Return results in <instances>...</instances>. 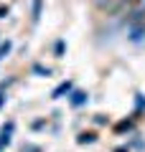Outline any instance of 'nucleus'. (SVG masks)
I'll return each mask as SVG.
<instances>
[{
    "label": "nucleus",
    "mask_w": 145,
    "mask_h": 152,
    "mask_svg": "<svg viewBox=\"0 0 145 152\" xmlns=\"http://www.w3.org/2000/svg\"><path fill=\"white\" fill-rule=\"evenodd\" d=\"M13 122H8L5 127H3V129H0V150H3V147H8L10 145V134H13Z\"/></svg>",
    "instance_id": "1"
},
{
    "label": "nucleus",
    "mask_w": 145,
    "mask_h": 152,
    "mask_svg": "<svg viewBox=\"0 0 145 152\" xmlns=\"http://www.w3.org/2000/svg\"><path fill=\"white\" fill-rule=\"evenodd\" d=\"M71 89H74V84L71 81H64V84H59V86L51 91V99H61L64 94H71Z\"/></svg>",
    "instance_id": "2"
},
{
    "label": "nucleus",
    "mask_w": 145,
    "mask_h": 152,
    "mask_svg": "<svg viewBox=\"0 0 145 152\" xmlns=\"http://www.w3.org/2000/svg\"><path fill=\"white\" fill-rule=\"evenodd\" d=\"M87 99H89V94H87V91H74V89H71L69 104H71V107H81V104H87Z\"/></svg>",
    "instance_id": "3"
},
{
    "label": "nucleus",
    "mask_w": 145,
    "mask_h": 152,
    "mask_svg": "<svg viewBox=\"0 0 145 152\" xmlns=\"http://www.w3.org/2000/svg\"><path fill=\"white\" fill-rule=\"evenodd\" d=\"M41 10H43V0H33V3H31V20H33V23H38Z\"/></svg>",
    "instance_id": "4"
},
{
    "label": "nucleus",
    "mask_w": 145,
    "mask_h": 152,
    "mask_svg": "<svg viewBox=\"0 0 145 152\" xmlns=\"http://www.w3.org/2000/svg\"><path fill=\"white\" fill-rule=\"evenodd\" d=\"M92 142H97L94 132H81V134L76 137V145H92Z\"/></svg>",
    "instance_id": "5"
},
{
    "label": "nucleus",
    "mask_w": 145,
    "mask_h": 152,
    "mask_svg": "<svg viewBox=\"0 0 145 152\" xmlns=\"http://www.w3.org/2000/svg\"><path fill=\"white\" fill-rule=\"evenodd\" d=\"M10 51H13V41H3V43H0V64L10 56Z\"/></svg>",
    "instance_id": "6"
},
{
    "label": "nucleus",
    "mask_w": 145,
    "mask_h": 152,
    "mask_svg": "<svg viewBox=\"0 0 145 152\" xmlns=\"http://www.w3.org/2000/svg\"><path fill=\"white\" fill-rule=\"evenodd\" d=\"M33 74H41V76H51V69H43V66H33Z\"/></svg>",
    "instance_id": "7"
},
{
    "label": "nucleus",
    "mask_w": 145,
    "mask_h": 152,
    "mask_svg": "<svg viewBox=\"0 0 145 152\" xmlns=\"http://www.w3.org/2000/svg\"><path fill=\"white\" fill-rule=\"evenodd\" d=\"M61 53H64V41H59V43H56V56H59V58H61Z\"/></svg>",
    "instance_id": "8"
},
{
    "label": "nucleus",
    "mask_w": 145,
    "mask_h": 152,
    "mask_svg": "<svg viewBox=\"0 0 145 152\" xmlns=\"http://www.w3.org/2000/svg\"><path fill=\"white\" fill-rule=\"evenodd\" d=\"M23 152H41V147H36V145H28V147H23Z\"/></svg>",
    "instance_id": "9"
},
{
    "label": "nucleus",
    "mask_w": 145,
    "mask_h": 152,
    "mask_svg": "<svg viewBox=\"0 0 145 152\" xmlns=\"http://www.w3.org/2000/svg\"><path fill=\"white\" fill-rule=\"evenodd\" d=\"M8 15V8H0V18H5Z\"/></svg>",
    "instance_id": "10"
},
{
    "label": "nucleus",
    "mask_w": 145,
    "mask_h": 152,
    "mask_svg": "<svg viewBox=\"0 0 145 152\" xmlns=\"http://www.w3.org/2000/svg\"><path fill=\"white\" fill-rule=\"evenodd\" d=\"M3 104H5V96H3V94H0V107H3Z\"/></svg>",
    "instance_id": "11"
},
{
    "label": "nucleus",
    "mask_w": 145,
    "mask_h": 152,
    "mask_svg": "<svg viewBox=\"0 0 145 152\" xmlns=\"http://www.w3.org/2000/svg\"><path fill=\"white\" fill-rule=\"evenodd\" d=\"M115 152H127V150H122V147H120V150H115Z\"/></svg>",
    "instance_id": "12"
},
{
    "label": "nucleus",
    "mask_w": 145,
    "mask_h": 152,
    "mask_svg": "<svg viewBox=\"0 0 145 152\" xmlns=\"http://www.w3.org/2000/svg\"><path fill=\"white\" fill-rule=\"evenodd\" d=\"M132 3H135V0H132Z\"/></svg>",
    "instance_id": "13"
}]
</instances>
